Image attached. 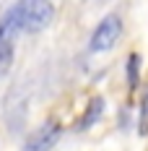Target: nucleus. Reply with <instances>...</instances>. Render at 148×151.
I'll return each instance as SVG.
<instances>
[{"instance_id":"2","label":"nucleus","mask_w":148,"mask_h":151,"mask_svg":"<svg viewBox=\"0 0 148 151\" xmlns=\"http://www.w3.org/2000/svg\"><path fill=\"white\" fill-rule=\"evenodd\" d=\"M119 34H122V21H119L117 16H107L102 24L96 26L94 37H91V50L94 52H104V50L114 47Z\"/></svg>"},{"instance_id":"4","label":"nucleus","mask_w":148,"mask_h":151,"mask_svg":"<svg viewBox=\"0 0 148 151\" xmlns=\"http://www.w3.org/2000/svg\"><path fill=\"white\" fill-rule=\"evenodd\" d=\"M13 65V45L11 39H0V78L11 70Z\"/></svg>"},{"instance_id":"3","label":"nucleus","mask_w":148,"mask_h":151,"mask_svg":"<svg viewBox=\"0 0 148 151\" xmlns=\"http://www.w3.org/2000/svg\"><path fill=\"white\" fill-rule=\"evenodd\" d=\"M60 133H62L60 125L49 120V122H44L42 128H36V130L26 138V146H24V149L26 151H49L55 143H57Z\"/></svg>"},{"instance_id":"1","label":"nucleus","mask_w":148,"mask_h":151,"mask_svg":"<svg viewBox=\"0 0 148 151\" xmlns=\"http://www.w3.org/2000/svg\"><path fill=\"white\" fill-rule=\"evenodd\" d=\"M11 13L21 31H42L52 24L55 8L49 0H18Z\"/></svg>"},{"instance_id":"5","label":"nucleus","mask_w":148,"mask_h":151,"mask_svg":"<svg viewBox=\"0 0 148 151\" xmlns=\"http://www.w3.org/2000/svg\"><path fill=\"white\" fill-rule=\"evenodd\" d=\"M99 112H102V99H94V102L89 104V112H86V115H83V117L78 120V130H83V128H89L91 122H94L96 117H99Z\"/></svg>"}]
</instances>
